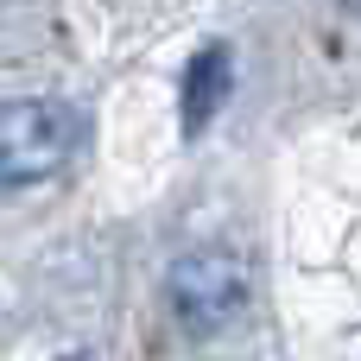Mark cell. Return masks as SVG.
Segmentation results:
<instances>
[{"instance_id": "obj_2", "label": "cell", "mask_w": 361, "mask_h": 361, "mask_svg": "<svg viewBox=\"0 0 361 361\" xmlns=\"http://www.w3.org/2000/svg\"><path fill=\"white\" fill-rule=\"evenodd\" d=\"M165 305H171V317H178L184 336L209 343V336H222L247 311V267L235 254H222V247H197V254L171 260Z\"/></svg>"}, {"instance_id": "obj_3", "label": "cell", "mask_w": 361, "mask_h": 361, "mask_svg": "<svg viewBox=\"0 0 361 361\" xmlns=\"http://www.w3.org/2000/svg\"><path fill=\"white\" fill-rule=\"evenodd\" d=\"M228 44H203L190 63H184V89H178V121H184V133L197 140L216 114H222V102H228Z\"/></svg>"}, {"instance_id": "obj_1", "label": "cell", "mask_w": 361, "mask_h": 361, "mask_svg": "<svg viewBox=\"0 0 361 361\" xmlns=\"http://www.w3.org/2000/svg\"><path fill=\"white\" fill-rule=\"evenodd\" d=\"M76 152V114L51 95L0 102V190H32L57 178Z\"/></svg>"}, {"instance_id": "obj_4", "label": "cell", "mask_w": 361, "mask_h": 361, "mask_svg": "<svg viewBox=\"0 0 361 361\" xmlns=\"http://www.w3.org/2000/svg\"><path fill=\"white\" fill-rule=\"evenodd\" d=\"M343 6H349V13H361V0H343Z\"/></svg>"}]
</instances>
